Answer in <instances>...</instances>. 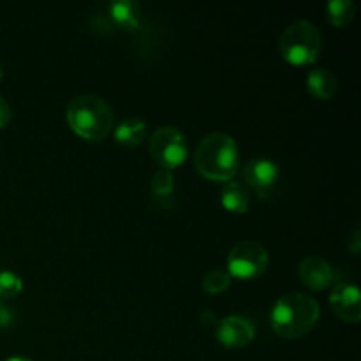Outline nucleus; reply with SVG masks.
Masks as SVG:
<instances>
[{
	"label": "nucleus",
	"instance_id": "1",
	"mask_svg": "<svg viewBox=\"0 0 361 361\" xmlns=\"http://www.w3.org/2000/svg\"><path fill=\"white\" fill-rule=\"evenodd\" d=\"M321 307L316 298L305 293H286L275 302L270 323L275 334L286 341H295L309 334L317 324Z\"/></svg>",
	"mask_w": 361,
	"mask_h": 361
},
{
	"label": "nucleus",
	"instance_id": "2",
	"mask_svg": "<svg viewBox=\"0 0 361 361\" xmlns=\"http://www.w3.org/2000/svg\"><path fill=\"white\" fill-rule=\"evenodd\" d=\"M238 145L229 134H207L194 152V164L200 175L214 182H229L238 171Z\"/></svg>",
	"mask_w": 361,
	"mask_h": 361
},
{
	"label": "nucleus",
	"instance_id": "3",
	"mask_svg": "<svg viewBox=\"0 0 361 361\" xmlns=\"http://www.w3.org/2000/svg\"><path fill=\"white\" fill-rule=\"evenodd\" d=\"M66 118L71 129L87 141H101L115 127V115L108 102L95 94H81L67 104Z\"/></svg>",
	"mask_w": 361,
	"mask_h": 361
},
{
	"label": "nucleus",
	"instance_id": "4",
	"mask_svg": "<svg viewBox=\"0 0 361 361\" xmlns=\"http://www.w3.org/2000/svg\"><path fill=\"white\" fill-rule=\"evenodd\" d=\"M323 37L312 21L298 20L288 25L279 39V49L286 62L293 66H309L319 56Z\"/></svg>",
	"mask_w": 361,
	"mask_h": 361
},
{
	"label": "nucleus",
	"instance_id": "5",
	"mask_svg": "<svg viewBox=\"0 0 361 361\" xmlns=\"http://www.w3.org/2000/svg\"><path fill=\"white\" fill-rule=\"evenodd\" d=\"M148 152L159 168L171 171L185 162L189 155V145H187L185 134L178 127L162 126L152 133Z\"/></svg>",
	"mask_w": 361,
	"mask_h": 361
},
{
	"label": "nucleus",
	"instance_id": "6",
	"mask_svg": "<svg viewBox=\"0 0 361 361\" xmlns=\"http://www.w3.org/2000/svg\"><path fill=\"white\" fill-rule=\"evenodd\" d=\"M268 264H270L268 250L261 243L250 240L238 242L228 254L229 275L242 281L259 279L267 271Z\"/></svg>",
	"mask_w": 361,
	"mask_h": 361
},
{
	"label": "nucleus",
	"instance_id": "7",
	"mask_svg": "<svg viewBox=\"0 0 361 361\" xmlns=\"http://www.w3.org/2000/svg\"><path fill=\"white\" fill-rule=\"evenodd\" d=\"M281 168L275 161L267 157H254L243 166V180L259 196H267L279 182Z\"/></svg>",
	"mask_w": 361,
	"mask_h": 361
},
{
	"label": "nucleus",
	"instance_id": "8",
	"mask_svg": "<svg viewBox=\"0 0 361 361\" xmlns=\"http://www.w3.org/2000/svg\"><path fill=\"white\" fill-rule=\"evenodd\" d=\"M330 307L338 319L345 323H358L361 319V293L358 286L341 282L335 284L330 295Z\"/></svg>",
	"mask_w": 361,
	"mask_h": 361
},
{
	"label": "nucleus",
	"instance_id": "9",
	"mask_svg": "<svg viewBox=\"0 0 361 361\" xmlns=\"http://www.w3.org/2000/svg\"><path fill=\"white\" fill-rule=\"evenodd\" d=\"M215 337L224 348H245L256 337V326L242 316H228L217 324Z\"/></svg>",
	"mask_w": 361,
	"mask_h": 361
},
{
	"label": "nucleus",
	"instance_id": "10",
	"mask_svg": "<svg viewBox=\"0 0 361 361\" xmlns=\"http://www.w3.org/2000/svg\"><path fill=\"white\" fill-rule=\"evenodd\" d=\"M298 277L303 286L314 291H321L334 284V268L324 257L310 256L300 263Z\"/></svg>",
	"mask_w": 361,
	"mask_h": 361
},
{
	"label": "nucleus",
	"instance_id": "11",
	"mask_svg": "<svg viewBox=\"0 0 361 361\" xmlns=\"http://www.w3.org/2000/svg\"><path fill=\"white\" fill-rule=\"evenodd\" d=\"M307 88L316 99L330 101L337 94V78L331 71L317 67V69L310 71L309 76H307Z\"/></svg>",
	"mask_w": 361,
	"mask_h": 361
},
{
	"label": "nucleus",
	"instance_id": "12",
	"mask_svg": "<svg viewBox=\"0 0 361 361\" xmlns=\"http://www.w3.org/2000/svg\"><path fill=\"white\" fill-rule=\"evenodd\" d=\"M221 203L231 214L243 215L250 207L249 192H247V189L242 183L229 180V182L224 183L221 190Z\"/></svg>",
	"mask_w": 361,
	"mask_h": 361
},
{
	"label": "nucleus",
	"instance_id": "13",
	"mask_svg": "<svg viewBox=\"0 0 361 361\" xmlns=\"http://www.w3.org/2000/svg\"><path fill=\"white\" fill-rule=\"evenodd\" d=\"M113 23L126 30H134L141 21V7L134 0H116L109 6Z\"/></svg>",
	"mask_w": 361,
	"mask_h": 361
},
{
	"label": "nucleus",
	"instance_id": "14",
	"mask_svg": "<svg viewBox=\"0 0 361 361\" xmlns=\"http://www.w3.org/2000/svg\"><path fill=\"white\" fill-rule=\"evenodd\" d=\"M145 137H147V123L136 116H129L115 127L116 143L123 147H137Z\"/></svg>",
	"mask_w": 361,
	"mask_h": 361
},
{
	"label": "nucleus",
	"instance_id": "15",
	"mask_svg": "<svg viewBox=\"0 0 361 361\" xmlns=\"http://www.w3.org/2000/svg\"><path fill=\"white\" fill-rule=\"evenodd\" d=\"M356 7L351 0H330L326 4V18L335 27H348L355 20Z\"/></svg>",
	"mask_w": 361,
	"mask_h": 361
},
{
	"label": "nucleus",
	"instance_id": "16",
	"mask_svg": "<svg viewBox=\"0 0 361 361\" xmlns=\"http://www.w3.org/2000/svg\"><path fill=\"white\" fill-rule=\"evenodd\" d=\"M231 279L229 271L214 268L203 277V289L208 295H221V293L228 291V288L231 286Z\"/></svg>",
	"mask_w": 361,
	"mask_h": 361
},
{
	"label": "nucleus",
	"instance_id": "17",
	"mask_svg": "<svg viewBox=\"0 0 361 361\" xmlns=\"http://www.w3.org/2000/svg\"><path fill=\"white\" fill-rule=\"evenodd\" d=\"M23 291V281L14 271H0V298H16Z\"/></svg>",
	"mask_w": 361,
	"mask_h": 361
},
{
	"label": "nucleus",
	"instance_id": "18",
	"mask_svg": "<svg viewBox=\"0 0 361 361\" xmlns=\"http://www.w3.org/2000/svg\"><path fill=\"white\" fill-rule=\"evenodd\" d=\"M152 190H154L157 196H169L175 189V176H173V171H168V169H159L157 173L152 178Z\"/></svg>",
	"mask_w": 361,
	"mask_h": 361
},
{
	"label": "nucleus",
	"instance_id": "19",
	"mask_svg": "<svg viewBox=\"0 0 361 361\" xmlns=\"http://www.w3.org/2000/svg\"><path fill=\"white\" fill-rule=\"evenodd\" d=\"M9 122H11V106L9 102L0 95V129H4Z\"/></svg>",
	"mask_w": 361,
	"mask_h": 361
},
{
	"label": "nucleus",
	"instance_id": "20",
	"mask_svg": "<svg viewBox=\"0 0 361 361\" xmlns=\"http://www.w3.org/2000/svg\"><path fill=\"white\" fill-rule=\"evenodd\" d=\"M14 323V316L11 309L0 305V328H9Z\"/></svg>",
	"mask_w": 361,
	"mask_h": 361
},
{
	"label": "nucleus",
	"instance_id": "21",
	"mask_svg": "<svg viewBox=\"0 0 361 361\" xmlns=\"http://www.w3.org/2000/svg\"><path fill=\"white\" fill-rule=\"evenodd\" d=\"M349 249L355 254H358L360 250V229H355V235H353V242L349 243Z\"/></svg>",
	"mask_w": 361,
	"mask_h": 361
},
{
	"label": "nucleus",
	"instance_id": "22",
	"mask_svg": "<svg viewBox=\"0 0 361 361\" xmlns=\"http://www.w3.org/2000/svg\"><path fill=\"white\" fill-rule=\"evenodd\" d=\"M6 361H32L30 358H25V356H13V358L6 360Z\"/></svg>",
	"mask_w": 361,
	"mask_h": 361
},
{
	"label": "nucleus",
	"instance_id": "23",
	"mask_svg": "<svg viewBox=\"0 0 361 361\" xmlns=\"http://www.w3.org/2000/svg\"><path fill=\"white\" fill-rule=\"evenodd\" d=\"M2 76H4V69H2V66H0V80H2Z\"/></svg>",
	"mask_w": 361,
	"mask_h": 361
}]
</instances>
